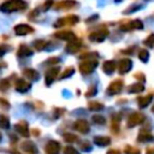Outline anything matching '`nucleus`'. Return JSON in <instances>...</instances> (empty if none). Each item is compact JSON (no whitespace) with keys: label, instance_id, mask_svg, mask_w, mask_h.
I'll list each match as a JSON object with an SVG mask.
<instances>
[{"label":"nucleus","instance_id":"obj_6","mask_svg":"<svg viewBox=\"0 0 154 154\" xmlns=\"http://www.w3.org/2000/svg\"><path fill=\"white\" fill-rule=\"evenodd\" d=\"M142 26H143L142 22L138 20V19H135L132 22H129L126 24H123L120 26V29L122 30H132V29H142Z\"/></svg>","mask_w":154,"mask_h":154},{"label":"nucleus","instance_id":"obj_29","mask_svg":"<svg viewBox=\"0 0 154 154\" xmlns=\"http://www.w3.org/2000/svg\"><path fill=\"white\" fill-rule=\"evenodd\" d=\"M64 138H65V141H67V142H75V141L78 140V137H77L76 135H72V134H65V135H64Z\"/></svg>","mask_w":154,"mask_h":154},{"label":"nucleus","instance_id":"obj_17","mask_svg":"<svg viewBox=\"0 0 154 154\" xmlns=\"http://www.w3.org/2000/svg\"><path fill=\"white\" fill-rule=\"evenodd\" d=\"M116 70V63L113 60H108L103 64V71L107 73V75H111L113 71Z\"/></svg>","mask_w":154,"mask_h":154},{"label":"nucleus","instance_id":"obj_20","mask_svg":"<svg viewBox=\"0 0 154 154\" xmlns=\"http://www.w3.org/2000/svg\"><path fill=\"white\" fill-rule=\"evenodd\" d=\"M75 5H76V2H75V1H72V0H64V1H60V2H58V4H57V8L63 10V8L72 7V6H75Z\"/></svg>","mask_w":154,"mask_h":154},{"label":"nucleus","instance_id":"obj_23","mask_svg":"<svg viewBox=\"0 0 154 154\" xmlns=\"http://www.w3.org/2000/svg\"><path fill=\"white\" fill-rule=\"evenodd\" d=\"M0 126H1L2 129H8V128H10V120H8V118H7L6 116H4V114L0 116Z\"/></svg>","mask_w":154,"mask_h":154},{"label":"nucleus","instance_id":"obj_13","mask_svg":"<svg viewBox=\"0 0 154 154\" xmlns=\"http://www.w3.org/2000/svg\"><path fill=\"white\" fill-rule=\"evenodd\" d=\"M29 88H30V83H29V82H26L25 79L20 78V79H18V81H17V84H16V89H17L18 91H20V93H24V91L29 90Z\"/></svg>","mask_w":154,"mask_h":154},{"label":"nucleus","instance_id":"obj_32","mask_svg":"<svg viewBox=\"0 0 154 154\" xmlns=\"http://www.w3.org/2000/svg\"><path fill=\"white\" fill-rule=\"evenodd\" d=\"M144 45L148 46V47H153V45H154V35H150V36L144 41Z\"/></svg>","mask_w":154,"mask_h":154},{"label":"nucleus","instance_id":"obj_24","mask_svg":"<svg viewBox=\"0 0 154 154\" xmlns=\"http://www.w3.org/2000/svg\"><path fill=\"white\" fill-rule=\"evenodd\" d=\"M152 95H147L146 97H141V99H138V103H140V106L141 107H146L150 101H152Z\"/></svg>","mask_w":154,"mask_h":154},{"label":"nucleus","instance_id":"obj_11","mask_svg":"<svg viewBox=\"0 0 154 154\" xmlns=\"http://www.w3.org/2000/svg\"><path fill=\"white\" fill-rule=\"evenodd\" d=\"M122 85H123V82H122L120 79H117V81H114L113 83H111V85L108 87L107 93L111 94V95L117 94V93H119V91L122 90Z\"/></svg>","mask_w":154,"mask_h":154},{"label":"nucleus","instance_id":"obj_12","mask_svg":"<svg viewBox=\"0 0 154 154\" xmlns=\"http://www.w3.org/2000/svg\"><path fill=\"white\" fill-rule=\"evenodd\" d=\"M73 126H75L76 130H78V131H81V132H83V134L89 131V124H88L85 120H83V119L77 120Z\"/></svg>","mask_w":154,"mask_h":154},{"label":"nucleus","instance_id":"obj_39","mask_svg":"<svg viewBox=\"0 0 154 154\" xmlns=\"http://www.w3.org/2000/svg\"><path fill=\"white\" fill-rule=\"evenodd\" d=\"M5 51H6V49H4V47H1V48H0V57H1V55L5 53Z\"/></svg>","mask_w":154,"mask_h":154},{"label":"nucleus","instance_id":"obj_10","mask_svg":"<svg viewBox=\"0 0 154 154\" xmlns=\"http://www.w3.org/2000/svg\"><path fill=\"white\" fill-rule=\"evenodd\" d=\"M131 66H132V63L130 59L125 58V59H122L119 61V72L120 73H126L128 71L131 70Z\"/></svg>","mask_w":154,"mask_h":154},{"label":"nucleus","instance_id":"obj_28","mask_svg":"<svg viewBox=\"0 0 154 154\" xmlns=\"http://www.w3.org/2000/svg\"><path fill=\"white\" fill-rule=\"evenodd\" d=\"M102 105L101 103H99V102H90L89 103V108L91 109V111H99V109H102Z\"/></svg>","mask_w":154,"mask_h":154},{"label":"nucleus","instance_id":"obj_19","mask_svg":"<svg viewBox=\"0 0 154 154\" xmlns=\"http://www.w3.org/2000/svg\"><path fill=\"white\" fill-rule=\"evenodd\" d=\"M24 76L28 77V78H30V79H32V81H36V79L40 77L38 72L35 71V70H32V69H26V70L24 71Z\"/></svg>","mask_w":154,"mask_h":154},{"label":"nucleus","instance_id":"obj_14","mask_svg":"<svg viewBox=\"0 0 154 154\" xmlns=\"http://www.w3.org/2000/svg\"><path fill=\"white\" fill-rule=\"evenodd\" d=\"M16 130L22 135V136H28L29 135V129L25 122H19L18 124H16Z\"/></svg>","mask_w":154,"mask_h":154},{"label":"nucleus","instance_id":"obj_37","mask_svg":"<svg viewBox=\"0 0 154 154\" xmlns=\"http://www.w3.org/2000/svg\"><path fill=\"white\" fill-rule=\"evenodd\" d=\"M82 148H83V150H89V149H90V146H89V143L84 142V143L82 144Z\"/></svg>","mask_w":154,"mask_h":154},{"label":"nucleus","instance_id":"obj_21","mask_svg":"<svg viewBox=\"0 0 154 154\" xmlns=\"http://www.w3.org/2000/svg\"><path fill=\"white\" fill-rule=\"evenodd\" d=\"M142 119H143V116L142 114H138V113H136V114H132L131 117H130V119H129V125H135V124H138V123H141L142 122Z\"/></svg>","mask_w":154,"mask_h":154},{"label":"nucleus","instance_id":"obj_15","mask_svg":"<svg viewBox=\"0 0 154 154\" xmlns=\"http://www.w3.org/2000/svg\"><path fill=\"white\" fill-rule=\"evenodd\" d=\"M20 148H22L23 150H25L26 153H29V154L36 153V147H35V144H34L32 142H30V141H25L24 143H22Z\"/></svg>","mask_w":154,"mask_h":154},{"label":"nucleus","instance_id":"obj_2","mask_svg":"<svg viewBox=\"0 0 154 154\" xmlns=\"http://www.w3.org/2000/svg\"><path fill=\"white\" fill-rule=\"evenodd\" d=\"M97 65V61L94 60V59H87L85 61H83L81 65H79V71L83 73V75H88L90 72L94 71V69L96 67Z\"/></svg>","mask_w":154,"mask_h":154},{"label":"nucleus","instance_id":"obj_16","mask_svg":"<svg viewBox=\"0 0 154 154\" xmlns=\"http://www.w3.org/2000/svg\"><path fill=\"white\" fill-rule=\"evenodd\" d=\"M81 47V42L78 40H75V41H71L69 42V45L66 46V52L69 53H76Z\"/></svg>","mask_w":154,"mask_h":154},{"label":"nucleus","instance_id":"obj_38","mask_svg":"<svg viewBox=\"0 0 154 154\" xmlns=\"http://www.w3.org/2000/svg\"><path fill=\"white\" fill-rule=\"evenodd\" d=\"M108 154H120V153H119L118 150H109Z\"/></svg>","mask_w":154,"mask_h":154},{"label":"nucleus","instance_id":"obj_4","mask_svg":"<svg viewBox=\"0 0 154 154\" xmlns=\"http://www.w3.org/2000/svg\"><path fill=\"white\" fill-rule=\"evenodd\" d=\"M107 34H108V31H107L106 29H102V30H97V31H95V32L90 34L89 38H90L91 41H97V42H101V41H103V40L106 38Z\"/></svg>","mask_w":154,"mask_h":154},{"label":"nucleus","instance_id":"obj_36","mask_svg":"<svg viewBox=\"0 0 154 154\" xmlns=\"http://www.w3.org/2000/svg\"><path fill=\"white\" fill-rule=\"evenodd\" d=\"M46 63H47V64H58V63H59V59L54 57V58H52V59H49V60H47Z\"/></svg>","mask_w":154,"mask_h":154},{"label":"nucleus","instance_id":"obj_1","mask_svg":"<svg viewBox=\"0 0 154 154\" xmlns=\"http://www.w3.org/2000/svg\"><path fill=\"white\" fill-rule=\"evenodd\" d=\"M26 6L28 4L23 0H7L0 6V10L2 12H12V11H18V10H24L26 8Z\"/></svg>","mask_w":154,"mask_h":154},{"label":"nucleus","instance_id":"obj_18","mask_svg":"<svg viewBox=\"0 0 154 154\" xmlns=\"http://www.w3.org/2000/svg\"><path fill=\"white\" fill-rule=\"evenodd\" d=\"M18 57L19 58H24V57H29V55H31L32 54V52H31V49L29 48V47H26V46H22L19 49H18Z\"/></svg>","mask_w":154,"mask_h":154},{"label":"nucleus","instance_id":"obj_8","mask_svg":"<svg viewBox=\"0 0 154 154\" xmlns=\"http://www.w3.org/2000/svg\"><path fill=\"white\" fill-rule=\"evenodd\" d=\"M58 72H59V67L57 66L48 69V71L46 72V84H51L54 81V78L58 76Z\"/></svg>","mask_w":154,"mask_h":154},{"label":"nucleus","instance_id":"obj_26","mask_svg":"<svg viewBox=\"0 0 154 154\" xmlns=\"http://www.w3.org/2000/svg\"><path fill=\"white\" fill-rule=\"evenodd\" d=\"M142 90H143V85L140 84V83H136V84H134L129 88L130 93H138V91H142Z\"/></svg>","mask_w":154,"mask_h":154},{"label":"nucleus","instance_id":"obj_25","mask_svg":"<svg viewBox=\"0 0 154 154\" xmlns=\"http://www.w3.org/2000/svg\"><path fill=\"white\" fill-rule=\"evenodd\" d=\"M34 46H35L37 49H43V48H46V47L48 46V42L45 41V40H37V41L34 42Z\"/></svg>","mask_w":154,"mask_h":154},{"label":"nucleus","instance_id":"obj_34","mask_svg":"<svg viewBox=\"0 0 154 154\" xmlns=\"http://www.w3.org/2000/svg\"><path fill=\"white\" fill-rule=\"evenodd\" d=\"M95 94H96V87H95V85H91V87L89 88V90L85 93L87 96H93V95H95Z\"/></svg>","mask_w":154,"mask_h":154},{"label":"nucleus","instance_id":"obj_7","mask_svg":"<svg viewBox=\"0 0 154 154\" xmlns=\"http://www.w3.org/2000/svg\"><path fill=\"white\" fill-rule=\"evenodd\" d=\"M14 32L19 36H23V35H28L30 32H32V28L29 26L28 24H19L14 28Z\"/></svg>","mask_w":154,"mask_h":154},{"label":"nucleus","instance_id":"obj_27","mask_svg":"<svg viewBox=\"0 0 154 154\" xmlns=\"http://www.w3.org/2000/svg\"><path fill=\"white\" fill-rule=\"evenodd\" d=\"M138 57H140V59H141L142 61L146 63V61L148 60V58H149V53H148L147 49H141L140 53H138Z\"/></svg>","mask_w":154,"mask_h":154},{"label":"nucleus","instance_id":"obj_35","mask_svg":"<svg viewBox=\"0 0 154 154\" xmlns=\"http://www.w3.org/2000/svg\"><path fill=\"white\" fill-rule=\"evenodd\" d=\"M93 120H94L95 123H99V124L105 123V118L101 117V116H94V117H93Z\"/></svg>","mask_w":154,"mask_h":154},{"label":"nucleus","instance_id":"obj_33","mask_svg":"<svg viewBox=\"0 0 154 154\" xmlns=\"http://www.w3.org/2000/svg\"><path fill=\"white\" fill-rule=\"evenodd\" d=\"M64 153H65V154H79V153L77 152V149H75V148H72V147H66V148L64 149Z\"/></svg>","mask_w":154,"mask_h":154},{"label":"nucleus","instance_id":"obj_9","mask_svg":"<svg viewBox=\"0 0 154 154\" xmlns=\"http://www.w3.org/2000/svg\"><path fill=\"white\" fill-rule=\"evenodd\" d=\"M59 148H60V144L57 141H49L46 144V153L47 154H58Z\"/></svg>","mask_w":154,"mask_h":154},{"label":"nucleus","instance_id":"obj_40","mask_svg":"<svg viewBox=\"0 0 154 154\" xmlns=\"http://www.w3.org/2000/svg\"><path fill=\"white\" fill-rule=\"evenodd\" d=\"M0 140H1V134H0Z\"/></svg>","mask_w":154,"mask_h":154},{"label":"nucleus","instance_id":"obj_22","mask_svg":"<svg viewBox=\"0 0 154 154\" xmlns=\"http://www.w3.org/2000/svg\"><path fill=\"white\" fill-rule=\"evenodd\" d=\"M94 142L97 146H106V144L109 143V138L108 137H101V136H99V137H95L94 138Z\"/></svg>","mask_w":154,"mask_h":154},{"label":"nucleus","instance_id":"obj_30","mask_svg":"<svg viewBox=\"0 0 154 154\" xmlns=\"http://www.w3.org/2000/svg\"><path fill=\"white\" fill-rule=\"evenodd\" d=\"M8 87H10V81L8 79H2L0 82V89L1 90H6Z\"/></svg>","mask_w":154,"mask_h":154},{"label":"nucleus","instance_id":"obj_5","mask_svg":"<svg viewBox=\"0 0 154 154\" xmlns=\"http://www.w3.org/2000/svg\"><path fill=\"white\" fill-rule=\"evenodd\" d=\"M54 36L58 37V38H60V40H67L69 42L77 40L76 35H75L72 31H66V30H65V31H59V32H57Z\"/></svg>","mask_w":154,"mask_h":154},{"label":"nucleus","instance_id":"obj_41","mask_svg":"<svg viewBox=\"0 0 154 154\" xmlns=\"http://www.w3.org/2000/svg\"><path fill=\"white\" fill-rule=\"evenodd\" d=\"M153 111H154V108H153Z\"/></svg>","mask_w":154,"mask_h":154},{"label":"nucleus","instance_id":"obj_3","mask_svg":"<svg viewBox=\"0 0 154 154\" xmlns=\"http://www.w3.org/2000/svg\"><path fill=\"white\" fill-rule=\"evenodd\" d=\"M78 22V17H76V16H69V17H66V18H61V19H59L58 22H55V24H54V26L55 28H61V26H64V25H66V24H75V23H77Z\"/></svg>","mask_w":154,"mask_h":154},{"label":"nucleus","instance_id":"obj_31","mask_svg":"<svg viewBox=\"0 0 154 154\" xmlns=\"http://www.w3.org/2000/svg\"><path fill=\"white\" fill-rule=\"evenodd\" d=\"M73 72H75V70H73L72 67H69V70L66 69V70H65V72L61 75V78H66V77H70V76H71Z\"/></svg>","mask_w":154,"mask_h":154}]
</instances>
